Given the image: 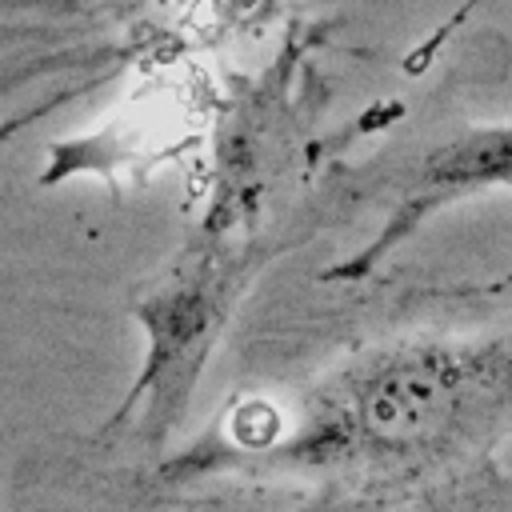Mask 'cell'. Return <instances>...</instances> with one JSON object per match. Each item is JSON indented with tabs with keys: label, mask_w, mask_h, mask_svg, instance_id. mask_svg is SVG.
<instances>
[{
	"label": "cell",
	"mask_w": 512,
	"mask_h": 512,
	"mask_svg": "<svg viewBox=\"0 0 512 512\" xmlns=\"http://www.w3.org/2000/svg\"><path fill=\"white\" fill-rule=\"evenodd\" d=\"M228 440L216 464L420 476L484 452L512 424V336H420L360 352L292 420ZM212 464V468H216Z\"/></svg>",
	"instance_id": "cell-1"
},
{
	"label": "cell",
	"mask_w": 512,
	"mask_h": 512,
	"mask_svg": "<svg viewBox=\"0 0 512 512\" xmlns=\"http://www.w3.org/2000/svg\"><path fill=\"white\" fill-rule=\"evenodd\" d=\"M236 292H240L236 256L208 252V256H196L188 272H180L168 288H160L152 300L136 308L140 324L148 328V360L136 376V388L112 412L104 432L124 428L132 412H144L140 432L152 444H160L184 420L196 376L216 344V332Z\"/></svg>",
	"instance_id": "cell-2"
},
{
	"label": "cell",
	"mask_w": 512,
	"mask_h": 512,
	"mask_svg": "<svg viewBox=\"0 0 512 512\" xmlns=\"http://www.w3.org/2000/svg\"><path fill=\"white\" fill-rule=\"evenodd\" d=\"M512 184V124H488V128H468L440 148H432L404 180L400 200L380 228L372 244H364L348 264L332 268L328 280H352L376 268L404 236H412L432 212H440L452 200L488 192V188H508Z\"/></svg>",
	"instance_id": "cell-3"
}]
</instances>
